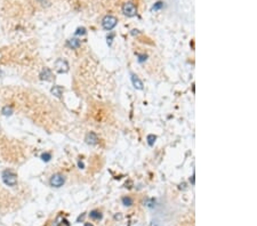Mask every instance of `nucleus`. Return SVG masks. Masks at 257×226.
Returning <instances> with one entry per match:
<instances>
[{
    "mask_svg": "<svg viewBox=\"0 0 257 226\" xmlns=\"http://www.w3.org/2000/svg\"><path fill=\"white\" fill-rule=\"evenodd\" d=\"M2 181H4V183L6 185L14 187L16 186V184H17V176L12 170H5L2 173Z\"/></svg>",
    "mask_w": 257,
    "mask_h": 226,
    "instance_id": "f257e3e1",
    "label": "nucleus"
},
{
    "mask_svg": "<svg viewBox=\"0 0 257 226\" xmlns=\"http://www.w3.org/2000/svg\"><path fill=\"white\" fill-rule=\"evenodd\" d=\"M117 24H118V20H117L114 16H112V15H106V16L102 20V27H104L106 31L113 30Z\"/></svg>",
    "mask_w": 257,
    "mask_h": 226,
    "instance_id": "f03ea898",
    "label": "nucleus"
},
{
    "mask_svg": "<svg viewBox=\"0 0 257 226\" xmlns=\"http://www.w3.org/2000/svg\"><path fill=\"white\" fill-rule=\"evenodd\" d=\"M122 13H123V15H126L128 17L135 16L136 13H137V8H136L135 3L132 2V1L125 2L123 6H122Z\"/></svg>",
    "mask_w": 257,
    "mask_h": 226,
    "instance_id": "7ed1b4c3",
    "label": "nucleus"
},
{
    "mask_svg": "<svg viewBox=\"0 0 257 226\" xmlns=\"http://www.w3.org/2000/svg\"><path fill=\"white\" fill-rule=\"evenodd\" d=\"M64 183H65V177H64L62 174H54V175L50 177V179H49L50 186L56 187V188L63 186Z\"/></svg>",
    "mask_w": 257,
    "mask_h": 226,
    "instance_id": "20e7f679",
    "label": "nucleus"
},
{
    "mask_svg": "<svg viewBox=\"0 0 257 226\" xmlns=\"http://www.w3.org/2000/svg\"><path fill=\"white\" fill-rule=\"evenodd\" d=\"M55 70L58 73H67L69 71V64L68 62L63 58H58L55 62Z\"/></svg>",
    "mask_w": 257,
    "mask_h": 226,
    "instance_id": "39448f33",
    "label": "nucleus"
},
{
    "mask_svg": "<svg viewBox=\"0 0 257 226\" xmlns=\"http://www.w3.org/2000/svg\"><path fill=\"white\" fill-rule=\"evenodd\" d=\"M40 79L45 81H52L53 80V73L48 67H45L40 73Z\"/></svg>",
    "mask_w": 257,
    "mask_h": 226,
    "instance_id": "423d86ee",
    "label": "nucleus"
},
{
    "mask_svg": "<svg viewBox=\"0 0 257 226\" xmlns=\"http://www.w3.org/2000/svg\"><path fill=\"white\" fill-rule=\"evenodd\" d=\"M86 143L89 145H96L98 143V137L95 133H88L86 136Z\"/></svg>",
    "mask_w": 257,
    "mask_h": 226,
    "instance_id": "0eeeda50",
    "label": "nucleus"
},
{
    "mask_svg": "<svg viewBox=\"0 0 257 226\" xmlns=\"http://www.w3.org/2000/svg\"><path fill=\"white\" fill-rule=\"evenodd\" d=\"M67 46L69 48H71V49H78L81 46V41L78 38H71L70 40H68Z\"/></svg>",
    "mask_w": 257,
    "mask_h": 226,
    "instance_id": "6e6552de",
    "label": "nucleus"
},
{
    "mask_svg": "<svg viewBox=\"0 0 257 226\" xmlns=\"http://www.w3.org/2000/svg\"><path fill=\"white\" fill-rule=\"evenodd\" d=\"M63 92H64V88H63L62 86H54V87L50 89V93L53 94L55 97H57V98H61V97H62Z\"/></svg>",
    "mask_w": 257,
    "mask_h": 226,
    "instance_id": "1a4fd4ad",
    "label": "nucleus"
},
{
    "mask_svg": "<svg viewBox=\"0 0 257 226\" xmlns=\"http://www.w3.org/2000/svg\"><path fill=\"white\" fill-rule=\"evenodd\" d=\"M132 82H133V85H134V87H135L136 89H138V90H142L143 89V82L139 80V78L135 76V74H132Z\"/></svg>",
    "mask_w": 257,
    "mask_h": 226,
    "instance_id": "9d476101",
    "label": "nucleus"
},
{
    "mask_svg": "<svg viewBox=\"0 0 257 226\" xmlns=\"http://www.w3.org/2000/svg\"><path fill=\"white\" fill-rule=\"evenodd\" d=\"M89 217L93 219V220H101L102 219V213L98 211V210H92L89 213Z\"/></svg>",
    "mask_w": 257,
    "mask_h": 226,
    "instance_id": "9b49d317",
    "label": "nucleus"
},
{
    "mask_svg": "<svg viewBox=\"0 0 257 226\" xmlns=\"http://www.w3.org/2000/svg\"><path fill=\"white\" fill-rule=\"evenodd\" d=\"M121 201H122V204L126 206V207H130V206H133V203H134L133 199L129 198V197H123L121 199Z\"/></svg>",
    "mask_w": 257,
    "mask_h": 226,
    "instance_id": "f8f14e48",
    "label": "nucleus"
},
{
    "mask_svg": "<svg viewBox=\"0 0 257 226\" xmlns=\"http://www.w3.org/2000/svg\"><path fill=\"white\" fill-rule=\"evenodd\" d=\"M1 112H2V114H4V115H11V114L13 113V107L8 106V105H7V106H5L4 108H2V111H1Z\"/></svg>",
    "mask_w": 257,
    "mask_h": 226,
    "instance_id": "ddd939ff",
    "label": "nucleus"
},
{
    "mask_svg": "<svg viewBox=\"0 0 257 226\" xmlns=\"http://www.w3.org/2000/svg\"><path fill=\"white\" fill-rule=\"evenodd\" d=\"M146 139H148V143H149L150 146H152L153 144H154V142H155V139H157V136H154V135H148V137H146Z\"/></svg>",
    "mask_w": 257,
    "mask_h": 226,
    "instance_id": "4468645a",
    "label": "nucleus"
},
{
    "mask_svg": "<svg viewBox=\"0 0 257 226\" xmlns=\"http://www.w3.org/2000/svg\"><path fill=\"white\" fill-rule=\"evenodd\" d=\"M144 206L150 207V208H153V207L155 206V201H154L153 199H148L145 202H144Z\"/></svg>",
    "mask_w": 257,
    "mask_h": 226,
    "instance_id": "2eb2a0df",
    "label": "nucleus"
},
{
    "mask_svg": "<svg viewBox=\"0 0 257 226\" xmlns=\"http://www.w3.org/2000/svg\"><path fill=\"white\" fill-rule=\"evenodd\" d=\"M50 159H52V154H50V153H43V154H41V160H42V161L48 162Z\"/></svg>",
    "mask_w": 257,
    "mask_h": 226,
    "instance_id": "dca6fc26",
    "label": "nucleus"
},
{
    "mask_svg": "<svg viewBox=\"0 0 257 226\" xmlns=\"http://www.w3.org/2000/svg\"><path fill=\"white\" fill-rule=\"evenodd\" d=\"M162 6H163V2H161V1H158L153 7H152V10H158V9H160V8H162Z\"/></svg>",
    "mask_w": 257,
    "mask_h": 226,
    "instance_id": "f3484780",
    "label": "nucleus"
},
{
    "mask_svg": "<svg viewBox=\"0 0 257 226\" xmlns=\"http://www.w3.org/2000/svg\"><path fill=\"white\" fill-rule=\"evenodd\" d=\"M83 34H86V29L85 27H79L76 32V36H83Z\"/></svg>",
    "mask_w": 257,
    "mask_h": 226,
    "instance_id": "a211bd4d",
    "label": "nucleus"
},
{
    "mask_svg": "<svg viewBox=\"0 0 257 226\" xmlns=\"http://www.w3.org/2000/svg\"><path fill=\"white\" fill-rule=\"evenodd\" d=\"M144 61H146V55H138V62L142 63Z\"/></svg>",
    "mask_w": 257,
    "mask_h": 226,
    "instance_id": "6ab92c4d",
    "label": "nucleus"
},
{
    "mask_svg": "<svg viewBox=\"0 0 257 226\" xmlns=\"http://www.w3.org/2000/svg\"><path fill=\"white\" fill-rule=\"evenodd\" d=\"M38 2H40L41 5H45V3L48 2V0H38Z\"/></svg>",
    "mask_w": 257,
    "mask_h": 226,
    "instance_id": "aec40b11",
    "label": "nucleus"
}]
</instances>
